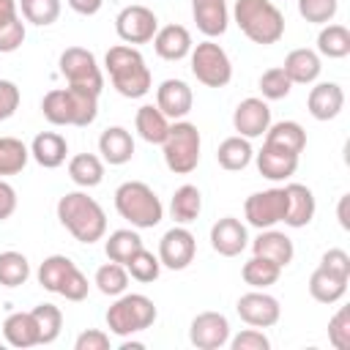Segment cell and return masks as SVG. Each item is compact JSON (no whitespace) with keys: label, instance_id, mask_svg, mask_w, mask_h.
Instances as JSON below:
<instances>
[{"label":"cell","instance_id":"38","mask_svg":"<svg viewBox=\"0 0 350 350\" xmlns=\"http://www.w3.org/2000/svg\"><path fill=\"white\" fill-rule=\"evenodd\" d=\"M139 249H142V238L134 230H115V232H109V238L104 243L107 257L112 262H120V265H126L131 260V254Z\"/></svg>","mask_w":350,"mask_h":350},{"label":"cell","instance_id":"27","mask_svg":"<svg viewBox=\"0 0 350 350\" xmlns=\"http://www.w3.org/2000/svg\"><path fill=\"white\" fill-rule=\"evenodd\" d=\"M30 156L36 159V164H41L44 170H55L66 161L68 156V142L63 134L57 131H41L33 137L30 142Z\"/></svg>","mask_w":350,"mask_h":350},{"label":"cell","instance_id":"14","mask_svg":"<svg viewBox=\"0 0 350 350\" xmlns=\"http://www.w3.org/2000/svg\"><path fill=\"white\" fill-rule=\"evenodd\" d=\"M235 312L246 325H254V328H271L282 317L279 301L273 295H268L265 290H252V293L241 295L235 304Z\"/></svg>","mask_w":350,"mask_h":350},{"label":"cell","instance_id":"54","mask_svg":"<svg viewBox=\"0 0 350 350\" xmlns=\"http://www.w3.org/2000/svg\"><path fill=\"white\" fill-rule=\"evenodd\" d=\"M350 194H342L339 197V205H336V219H339V227L342 230H350Z\"/></svg>","mask_w":350,"mask_h":350},{"label":"cell","instance_id":"6","mask_svg":"<svg viewBox=\"0 0 350 350\" xmlns=\"http://www.w3.org/2000/svg\"><path fill=\"white\" fill-rule=\"evenodd\" d=\"M38 284L55 295H63L66 301H85L88 298V276L77 268V262L66 254H49L38 265Z\"/></svg>","mask_w":350,"mask_h":350},{"label":"cell","instance_id":"45","mask_svg":"<svg viewBox=\"0 0 350 350\" xmlns=\"http://www.w3.org/2000/svg\"><path fill=\"white\" fill-rule=\"evenodd\" d=\"M339 11V0H298V14L312 25H328Z\"/></svg>","mask_w":350,"mask_h":350},{"label":"cell","instance_id":"12","mask_svg":"<svg viewBox=\"0 0 350 350\" xmlns=\"http://www.w3.org/2000/svg\"><path fill=\"white\" fill-rule=\"evenodd\" d=\"M159 30V19L148 5H126L115 19V33L123 44H148Z\"/></svg>","mask_w":350,"mask_h":350},{"label":"cell","instance_id":"16","mask_svg":"<svg viewBox=\"0 0 350 350\" xmlns=\"http://www.w3.org/2000/svg\"><path fill=\"white\" fill-rule=\"evenodd\" d=\"M232 126L238 131V137H246V139H257L268 131L271 126V107L262 101V98H243L235 112H232Z\"/></svg>","mask_w":350,"mask_h":350},{"label":"cell","instance_id":"32","mask_svg":"<svg viewBox=\"0 0 350 350\" xmlns=\"http://www.w3.org/2000/svg\"><path fill=\"white\" fill-rule=\"evenodd\" d=\"M254 159V150L249 145L246 137H227L219 148H216V161L221 170H230V172H238V170H246Z\"/></svg>","mask_w":350,"mask_h":350},{"label":"cell","instance_id":"4","mask_svg":"<svg viewBox=\"0 0 350 350\" xmlns=\"http://www.w3.org/2000/svg\"><path fill=\"white\" fill-rule=\"evenodd\" d=\"M41 112L52 126H90L98 115V96L77 88H55L44 96Z\"/></svg>","mask_w":350,"mask_h":350},{"label":"cell","instance_id":"48","mask_svg":"<svg viewBox=\"0 0 350 350\" xmlns=\"http://www.w3.org/2000/svg\"><path fill=\"white\" fill-rule=\"evenodd\" d=\"M19 88L11 79H0V120H8L19 109Z\"/></svg>","mask_w":350,"mask_h":350},{"label":"cell","instance_id":"39","mask_svg":"<svg viewBox=\"0 0 350 350\" xmlns=\"http://www.w3.org/2000/svg\"><path fill=\"white\" fill-rule=\"evenodd\" d=\"M38 325V345H52L63 328V312L55 304H38L30 309Z\"/></svg>","mask_w":350,"mask_h":350},{"label":"cell","instance_id":"9","mask_svg":"<svg viewBox=\"0 0 350 350\" xmlns=\"http://www.w3.org/2000/svg\"><path fill=\"white\" fill-rule=\"evenodd\" d=\"M60 74L66 77V85L68 88H77V90H85V93H93V96H101V88H104V74L96 63V55L85 46H68L60 52Z\"/></svg>","mask_w":350,"mask_h":350},{"label":"cell","instance_id":"46","mask_svg":"<svg viewBox=\"0 0 350 350\" xmlns=\"http://www.w3.org/2000/svg\"><path fill=\"white\" fill-rule=\"evenodd\" d=\"M328 342L336 350H350V306H339L328 320Z\"/></svg>","mask_w":350,"mask_h":350},{"label":"cell","instance_id":"42","mask_svg":"<svg viewBox=\"0 0 350 350\" xmlns=\"http://www.w3.org/2000/svg\"><path fill=\"white\" fill-rule=\"evenodd\" d=\"M126 271H129V276H131V279H137V282H142V284L156 282V279H159V273H161L159 254H153V252H148V249L142 246L139 252H134V254H131V260L126 262Z\"/></svg>","mask_w":350,"mask_h":350},{"label":"cell","instance_id":"21","mask_svg":"<svg viewBox=\"0 0 350 350\" xmlns=\"http://www.w3.org/2000/svg\"><path fill=\"white\" fill-rule=\"evenodd\" d=\"M284 191H287V213H284V224L293 227V230L306 227V224L314 219V211H317V202H314L312 189L304 186V183H287Z\"/></svg>","mask_w":350,"mask_h":350},{"label":"cell","instance_id":"41","mask_svg":"<svg viewBox=\"0 0 350 350\" xmlns=\"http://www.w3.org/2000/svg\"><path fill=\"white\" fill-rule=\"evenodd\" d=\"M30 279V262L22 252H3L0 254V284L19 287Z\"/></svg>","mask_w":350,"mask_h":350},{"label":"cell","instance_id":"50","mask_svg":"<svg viewBox=\"0 0 350 350\" xmlns=\"http://www.w3.org/2000/svg\"><path fill=\"white\" fill-rule=\"evenodd\" d=\"M74 350H109V334L101 328H88L77 336Z\"/></svg>","mask_w":350,"mask_h":350},{"label":"cell","instance_id":"40","mask_svg":"<svg viewBox=\"0 0 350 350\" xmlns=\"http://www.w3.org/2000/svg\"><path fill=\"white\" fill-rule=\"evenodd\" d=\"M93 284L98 287V293L118 298V295L126 293V287H129V271H126V265L109 260V262H104V265L96 271V282H93Z\"/></svg>","mask_w":350,"mask_h":350},{"label":"cell","instance_id":"47","mask_svg":"<svg viewBox=\"0 0 350 350\" xmlns=\"http://www.w3.org/2000/svg\"><path fill=\"white\" fill-rule=\"evenodd\" d=\"M230 347L232 350H268L271 347V342H268V336L260 331V328H243L238 336H232L230 339Z\"/></svg>","mask_w":350,"mask_h":350},{"label":"cell","instance_id":"22","mask_svg":"<svg viewBox=\"0 0 350 350\" xmlns=\"http://www.w3.org/2000/svg\"><path fill=\"white\" fill-rule=\"evenodd\" d=\"M254 159H257L260 175L268 178V180H287L298 170V153H290V150H282V148H273V145H265V142H262V150Z\"/></svg>","mask_w":350,"mask_h":350},{"label":"cell","instance_id":"1","mask_svg":"<svg viewBox=\"0 0 350 350\" xmlns=\"http://www.w3.org/2000/svg\"><path fill=\"white\" fill-rule=\"evenodd\" d=\"M57 219L79 243H96L107 232L104 208L85 191H68L57 200Z\"/></svg>","mask_w":350,"mask_h":350},{"label":"cell","instance_id":"37","mask_svg":"<svg viewBox=\"0 0 350 350\" xmlns=\"http://www.w3.org/2000/svg\"><path fill=\"white\" fill-rule=\"evenodd\" d=\"M30 159V148L16 137H0V178L16 175L25 170Z\"/></svg>","mask_w":350,"mask_h":350},{"label":"cell","instance_id":"44","mask_svg":"<svg viewBox=\"0 0 350 350\" xmlns=\"http://www.w3.org/2000/svg\"><path fill=\"white\" fill-rule=\"evenodd\" d=\"M290 90H293V82L287 79V74L282 71V66H273V68L262 71V77H260V93H262V98L279 101V98H287Z\"/></svg>","mask_w":350,"mask_h":350},{"label":"cell","instance_id":"24","mask_svg":"<svg viewBox=\"0 0 350 350\" xmlns=\"http://www.w3.org/2000/svg\"><path fill=\"white\" fill-rule=\"evenodd\" d=\"M191 33L183 25H164L153 36V49L164 60H183L191 52Z\"/></svg>","mask_w":350,"mask_h":350},{"label":"cell","instance_id":"26","mask_svg":"<svg viewBox=\"0 0 350 350\" xmlns=\"http://www.w3.org/2000/svg\"><path fill=\"white\" fill-rule=\"evenodd\" d=\"M252 252L260 254V257L273 260V262L282 265V268H287V265L293 262V257H295V246H293V241H290L284 232L273 230V227L260 230V235L252 241Z\"/></svg>","mask_w":350,"mask_h":350},{"label":"cell","instance_id":"15","mask_svg":"<svg viewBox=\"0 0 350 350\" xmlns=\"http://www.w3.org/2000/svg\"><path fill=\"white\" fill-rule=\"evenodd\" d=\"M189 342L197 350H219L230 342V320L221 312H200L189 325Z\"/></svg>","mask_w":350,"mask_h":350},{"label":"cell","instance_id":"43","mask_svg":"<svg viewBox=\"0 0 350 350\" xmlns=\"http://www.w3.org/2000/svg\"><path fill=\"white\" fill-rule=\"evenodd\" d=\"M19 8H22V16L38 27L52 25L60 16V0H19Z\"/></svg>","mask_w":350,"mask_h":350},{"label":"cell","instance_id":"34","mask_svg":"<svg viewBox=\"0 0 350 350\" xmlns=\"http://www.w3.org/2000/svg\"><path fill=\"white\" fill-rule=\"evenodd\" d=\"M202 211V194L194 183H183L180 189H175L172 200H170V213L178 224H189L200 216Z\"/></svg>","mask_w":350,"mask_h":350},{"label":"cell","instance_id":"23","mask_svg":"<svg viewBox=\"0 0 350 350\" xmlns=\"http://www.w3.org/2000/svg\"><path fill=\"white\" fill-rule=\"evenodd\" d=\"M191 16H194L200 33L208 38L221 36L230 25L227 0H191Z\"/></svg>","mask_w":350,"mask_h":350},{"label":"cell","instance_id":"3","mask_svg":"<svg viewBox=\"0 0 350 350\" xmlns=\"http://www.w3.org/2000/svg\"><path fill=\"white\" fill-rule=\"evenodd\" d=\"M232 19L241 33L260 46H271L284 36V14L273 0H235Z\"/></svg>","mask_w":350,"mask_h":350},{"label":"cell","instance_id":"35","mask_svg":"<svg viewBox=\"0 0 350 350\" xmlns=\"http://www.w3.org/2000/svg\"><path fill=\"white\" fill-rule=\"evenodd\" d=\"M241 276H243V282H246L252 290H265V287H271V284L279 282V276H282V265H276V262L268 260V257L252 254V260L243 262Z\"/></svg>","mask_w":350,"mask_h":350},{"label":"cell","instance_id":"31","mask_svg":"<svg viewBox=\"0 0 350 350\" xmlns=\"http://www.w3.org/2000/svg\"><path fill=\"white\" fill-rule=\"evenodd\" d=\"M265 145H273V148H282V150H290V153L301 156V150L306 148V131L295 120H279V123L268 126Z\"/></svg>","mask_w":350,"mask_h":350},{"label":"cell","instance_id":"13","mask_svg":"<svg viewBox=\"0 0 350 350\" xmlns=\"http://www.w3.org/2000/svg\"><path fill=\"white\" fill-rule=\"evenodd\" d=\"M197 254V241L186 227H172L159 241V262L170 271H183Z\"/></svg>","mask_w":350,"mask_h":350},{"label":"cell","instance_id":"17","mask_svg":"<svg viewBox=\"0 0 350 350\" xmlns=\"http://www.w3.org/2000/svg\"><path fill=\"white\" fill-rule=\"evenodd\" d=\"M156 107L170 120H183L194 107V93L183 79H164L156 88Z\"/></svg>","mask_w":350,"mask_h":350},{"label":"cell","instance_id":"25","mask_svg":"<svg viewBox=\"0 0 350 350\" xmlns=\"http://www.w3.org/2000/svg\"><path fill=\"white\" fill-rule=\"evenodd\" d=\"M282 71L287 74V79H290L293 85H312V82L320 77L323 63H320V55H317L314 49L301 46V49H293V52L284 57Z\"/></svg>","mask_w":350,"mask_h":350},{"label":"cell","instance_id":"49","mask_svg":"<svg viewBox=\"0 0 350 350\" xmlns=\"http://www.w3.org/2000/svg\"><path fill=\"white\" fill-rule=\"evenodd\" d=\"M320 265L331 273H339L345 279H350V254L345 249H328L323 257H320Z\"/></svg>","mask_w":350,"mask_h":350},{"label":"cell","instance_id":"7","mask_svg":"<svg viewBox=\"0 0 350 350\" xmlns=\"http://www.w3.org/2000/svg\"><path fill=\"white\" fill-rule=\"evenodd\" d=\"M156 304L142 293H120L107 309V328L118 336H131L156 323Z\"/></svg>","mask_w":350,"mask_h":350},{"label":"cell","instance_id":"8","mask_svg":"<svg viewBox=\"0 0 350 350\" xmlns=\"http://www.w3.org/2000/svg\"><path fill=\"white\" fill-rule=\"evenodd\" d=\"M200 148H202V139H200V129L194 123H189V120L170 123L167 139L161 142L167 170L175 175L194 172L200 164Z\"/></svg>","mask_w":350,"mask_h":350},{"label":"cell","instance_id":"53","mask_svg":"<svg viewBox=\"0 0 350 350\" xmlns=\"http://www.w3.org/2000/svg\"><path fill=\"white\" fill-rule=\"evenodd\" d=\"M68 5H71L77 14H82V16H93V14L101 11L104 0H68Z\"/></svg>","mask_w":350,"mask_h":350},{"label":"cell","instance_id":"11","mask_svg":"<svg viewBox=\"0 0 350 350\" xmlns=\"http://www.w3.org/2000/svg\"><path fill=\"white\" fill-rule=\"evenodd\" d=\"M284 213H287V191H284V186L282 189L254 191L243 202V216L257 230H268V227L284 221Z\"/></svg>","mask_w":350,"mask_h":350},{"label":"cell","instance_id":"33","mask_svg":"<svg viewBox=\"0 0 350 350\" xmlns=\"http://www.w3.org/2000/svg\"><path fill=\"white\" fill-rule=\"evenodd\" d=\"M68 178L82 189H93L104 180V161L96 153H77L68 161Z\"/></svg>","mask_w":350,"mask_h":350},{"label":"cell","instance_id":"52","mask_svg":"<svg viewBox=\"0 0 350 350\" xmlns=\"http://www.w3.org/2000/svg\"><path fill=\"white\" fill-rule=\"evenodd\" d=\"M19 22V5L16 0H0V30Z\"/></svg>","mask_w":350,"mask_h":350},{"label":"cell","instance_id":"18","mask_svg":"<svg viewBox=\"0 0 350 350\" xmlns=\"http://www.w3.org/2000/svg\"><path fill=\"white\" fill-rule=\"evenodd\" d=\"M211 246L221 257H238L249 246V232L246 224L235 216H224L211 227Z\"/></svg>","mask_w":350,"mask_h":350},{"label":"cell","instance_id":"20","mask_svg":"<svg viewBox=\"0 0 350 350\" xmlns=\"http://www.w3.org/2000/svg\"><path fill=\"white\" fill-rule=\"evenodd\" d=\"M98 153H101V161L112 164V167H120L126 161H131L134 156V137L129 129L123 126H109L101 131L98 137Z\"/></svg>","mask_w":350,"mask_h":350},{"label":"cell","instance_id":"29","mask_svg":"<svg viewBox=\"0 0 350 350\" xmlns=\"http://www.w3.org/2000/svg\"><path fill=\"white\" fill-rule=\"evenodd\" d=\"M347 282H350V279H345V276H339V273H331V271H325L323 265H317L314 273L309 276V295H312L314 301H320V304H336V301L345 298Z\"/></svg>","mask_w":350,"mask_h":350},{"label":"cell","instance_id":"30","mask_svg":"<svg viewBox=\"0 0 350 350\" xmlns=\"http://www.w3.org/2000/svg\"><path fill=\"white\" fill-rule=\"evenodd\" d=\"M3 336L11 347H36L38 345V325L33 312H14L3 323Z\"/></svg>","mask_w":350,"mask_h":350},{"label":"cell","instance_id":"19","mask_svg":"<svg viewBox=\"0 0 350 350\" xmlns=\"http://www.w3.org/2000/svg\"><path fill=\"white\" fill-rule=\"evenodd\" d=\"M345 107V90L336 82H317L309 90L306 109L314 120H334Z\"/></svg>","mask_w":350,"mask_h":350},{"label":"cell","instance_id":"5","mask_svg":"<svg viewBox=\"0 0 350 350\" xmlns=\"http://www.w3.org/2000/svg\"><path fill=\"white\" fill-rule=\"evenodd\" d=\"M115 211L137 230H150L164 219L159 194L142 180H126L115 189Z\"/></svg>","mask_w":350,"mask_h":350},{"label":"cell","instance_id":"28","mask_svg":"<svg viewBox=\"0 0 350 350\" xmlns=\"http://www.w3.org/2000/svg\"><path fill=\"white\" fill-rule=\"evenodd\" d=\"M134 129L145 142L161 145L167 139V131H170V118L156 104H142L134 115Z\"/></svg>","mask_w":350,"mask_h":350},{"label":"cell","instance_id":"51","mask_svg":"<svg viewBox=\"0 0 350 350\" xmlns=\"http://www.w3.org/2000/svg\"><path fill=\"white\" fill-rule=\"evenodd\" d=\"M14 211H16V191H14V186L8 180L0 178V221L11 219Z\"/></svg>","mask_w":350,"mask_h":350},{"label":"cell","instance_id":"10","mask_svg":"<svg viewBox=\"0 0 350 350\" xmlns=\"http://www.w3.org/2000/svg\"><path fill=\"white\" fill-rule=\"evenodd\" d=\"M189 55H191V74L205 88H224L232 79V63L216 41L211 38L200 41L197 46H191Z\"/></svg>","mask_w":350,"mask_h":350},{"label":"cell","instance_id":"2","mask_svg":"<svg viewBox=\"0 0 350 350\" xmlns=\"http://www.w3.org/2000/svg\"><path fill=\"white\" fill-rule=\"evenodd\" d=\"M107 74L112 79V88L123 98H142L150 90V68L145 66V57L131 44H115L104 55Z\"/></svg>","mask_w":350,"mask_h":350},{"label":"cell","instance_id":"36","mask_svg":"<svg viewBox=\"0 0 350 350\" xmlns=\"http://www.w3.org/2000/svg\"><path fill=\"white\" fill-rule=\"evenodd\" d=\"M317 55L339 60L350 55V30L345 25H325L317 36Z\"/></svg>","mask_w":350,"mask_h":350}]
</instances>
